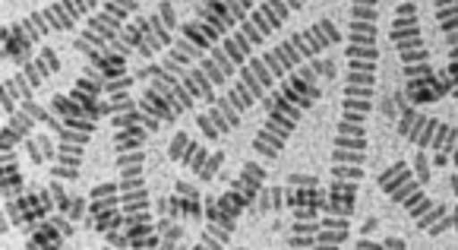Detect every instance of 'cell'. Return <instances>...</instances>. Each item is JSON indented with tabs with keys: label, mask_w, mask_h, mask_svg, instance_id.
Masks as SVG:
<instances>
[{
	"label": "cell",
	"mask_w": 458,
	"mask_h": 250,
	"mask_svg": "<svg viewBox=\"0 0 458 250\" xmlns=\"http://www.w3.org/2000/svg\"><path fill=\"white\" fill-rule=\"evenodd\" d=\"M335 76V61H310L307 67H297L288 80H282V89L272 95L266 108V124L259 127V134L253 136V152L263 162H276L288 146L291 134L301 124L303 111H310L319 102V76Z\"/></svg>",
	"instance_id": "6da1fadb"
},
{
	"label": "cell",
	"mask_w": 458,
	"mask_h": 250,
	"mask_svg": "<svg viewBox=\"0 0 458 250\" xmlns=\"http://www.w3.org/2000/svg\"><path fill=\"white\" fill-rule=\"evenodd\" d=\"M392 45H395L398 57H402V70L408 76V99L418 105L439 102L445 92H452L449 76H437L430 64V51L420 35V20L414 0H402L395 7V20H392Z\"/></svg>",
	"instance_id": "7a4b0ae2"
},
{
	"label": "cell",
	"mask_w": 458,
	"mask_h": 250,
	"mask_svg": "<svg viewBox=\"0 0 458 250\" xmlns=\"http://www.w3.org/2000/svg\"><path fill=\"white\" fill-rule=\"evenodd\" d=\"M272 86H276V76L266 67L263 55H253L241 67L237 80L228 86V95H222L209 111L196 115V127L202 130V136L209 142H218L225 134H231V130L241 124V117L247 115L253 105L263 102Z\"/></svg>",
	"instance_id": "3957f363"
},
{
	"label": "cell",
	"mask_w": 458,
	"mask_h": 250,
	"mask_svg": "<svg viewBox=\"0 0 458 250\" xmlns=\"http://www.w3.org/2000/svg\"><path fill=\"white\" fill-rule=\"evenodd\" d=\"M98 4H105V0H55V4L35 10L32 16H26V20H20L16 26H10L7 32H0L4 57L13 64H29L32 61V47L38 45L45 35L73 29L80 20H89Z\"/></svg>",
	"instance_id": "277c9868"
},
{
	"label": "cell",
	"mask_w": 458,
	"mask_h": 250,
	"mask_svg": "<svg viewBox=\"0 0 458 250\" xmlns=\"http://www.w3.org/2000/svg\"><path fill=\"white\" fill-rule=\"evenodd\" d=\"M379 190L386 196H392V203L402 206L408 216L418 222V228H424L427 235H443L445 228H452V210L445 203H433L424 194V184L418 181L414 168L408 162H392L389 168L379 171Z\"/></svg>",
	"instance_id": "5b68a950"
},
{
	"label": "cell",
	"mask_w": 458,
	"mask_h": 250,
	"mask_svg": "<svg viewBox=\"0 0 458 250\" xmlns=\"http://www.w3.org/2000/svg\"><path fill=\"white\" fill-rule=\"evenodd\" d=\"M117 168H121V203L127 212V235L130 247L140 250V241L148 235H156V216H152V196H148V184L142 177L146 168V152L133 149V152H117Z\"/></svg>",
	"instance_id": "8992f818"
},
{
	"label": "cell",
	"mask_w": 458,
	"mask_h": 250,
	"mask_svg": "<svg viewBox=\"0 0 458 250\" xmlns=\"http://www.w3.org/2000/svg\"><path fill=\"white\" fill-rule=\"evenodd\" d=\"M338 41H342V32L335 29V22L319 20V22H313V26L294 32L291 39H284L282 45H276L272 51H266L263 61H266V67L272 70V76L282 80V76L294 73L301 64H310L313 57L329 51V47L338 45Z\"/></svg>",
	"instance_id": "52a82bcc"
},
{
	"label": "cell",
	"mask_w": 458,
	"mask_h": 250,
	"mask_svg": "<svg viewBox=\"0 0 458 250\" xmlns=\"http://www.w3.org/2000/svg\"><path fill=\"white\" fill-rule=\"evenodd\" d=\"M266 165L247 162L241 168V175L231 181V187L222 196H206V225H218V228L234 235V225L243 212H250V206L257 203L259 190H263Z\"/></svg>",
	"instance_id": "ba28073f"
},
{
	"label": "cell",
	"mask_w": 458,
	"mask_h": 250,
	"mask_svg": "<svg viewBox=\"0 0 458 250\" xmlns=\"http://www.w3.org/2000/svg\"><path fill=\"white\" fill-rule=\"evenodd\" d=\"M57 70H61L57 51L55 47H41L32 61L22 64L20 73L7 76L4 86H0V111H4V117L13 115L22 99H35V92H38L51 76H57Z\"/></svg>",
	"instance_id": "9c48e42d"
},
{
	"label": "cell",
	"mask_w": 458,
	"mask_h": 250,
	"mask_svg": "<svg viewBox=\"0 0 458 250\" xmlns=\"http://www.w3.org/2000/svg\"><path fill=\"white\" fill-rule=\"evenodd\" d=\"M136 10H140L136 0H105V7L86 20V29H82L80 39L73 41V47L86 57L92 55V51H105V47L121 35L130 13H136Z\"/></svg>",
	"instance_id": "30bf717a"
},
{
	"label": "cell",
	"mask_w": 458,
	"mask_h": 250,
	"mask_svg": "<svg viewBox=\"0 0 458 250\" xmlns=\"http://www.w3.org/2000/svg\"><path fill=\"white\" fill-rule=\"evenodd\" d=\"M95 130H98V121H92V117H61V127L55 134L57 162L51 168V177H57V181H80L82 152H86Z\"/></svg>",
	"instance_id": "8fae6325"
},
{
	"label": "cell",
	"mask_w": 458,
	"mask_h": 250,
	"mask_svg": "<svg viewBox=\"0 0 458 250\" xmlns=\"http://www.w3.org/2000/svg\"><path fill=\"white\" fill-rule=\"evenodd\" d=\"M168 156H171V162H181L183 168L193 171L199 181H216L225 165V152H206V146L190 140L183 130H177V134L171 136Z\"/></svg>",
	"instance_id": "7c38bea8"
},
{
	"label": "cell",
	"mask_w": 458,
	"mask_h": 250,
	"mask_svg": "<svg viewBox=\"0 0 458 250\" xmlns=\"http://www.w3.org/2000/svg\"><path fill=\"white\" fill-rule=\"evenodd\" d=\"M7 203V216L10 225L22 228V225H38L41 219H47L51 212H57V200H55V190L45 187V190H29V194H20L13 200H4Z\"/></svg>",
	"instance_id": "4fadbf2b"
},
{
	"label": "cell",
	"mask_w": 458,
	"mask_h": 250,
	"mask_svg": "<svg viewBox=\"0 0 458 250\" xmlns=\"http://www.w3.org/2000/svg\"><path fill=\"white\" fill-rule=\"evenodd\" d=\"M148 16H152V32L136 47V57H142V61H152L158 51H168L177 39V29H181V20H177V10L171 0H162L156 7V13H148Z\"/></svg>",
	"instance_id": "5bb4252c"
},
{
	"label": "cell",
	"mask_w": 458,
	"mask_h": 250,
	"mask_svg": "<svg viewBox=\"0 0 458 250\" xmlns=\"http://www.w3.org/2000/svg\"><path fill=\"white\" fill-rule=\"evenodd\" d=\"M196 20L202 22V32H206V39L212 45H218L225 35H231L241 26V20L234 16V0H199L196 4Z\"/></svg>",
	"instance_id": "9a60e30c"
},
{
	"label": "cell",
	"mask_w": 458,
	"mask_h": 250,
	"mask_svg": "<svg viewBox=\"0 0 458 250\" xmlns=\"http://www.w3.org/2000/svg\"><path fill=\"white\" fill-rule=\"evenodd\" d=\"M437 7V20L443 26L445 45H449V70L445 76L452 80V95L458 102V0H433Z\"/></svg>",
	"instance_id": "2e32d148"
},
{
	"label": "cell",
	"mask_w": 458,
	"mask_h": 250,
	"mask_svg": "<svg viewBox=\"0 0 458 250\" xmlns=\"http://www.w3.org/2000/svg\"><path fill=\"white\" fill-rule=\"evenodd\" d=\"M76 231V222L64 212H51L47 219H41L38 225L29 228V247H61L70 235Z\"/></svg>",
	"instance_id": "e0dca14e"
},
{
	"label": "cell",
	"mask_w": 458,
	"mask_h": 250,
	"mask_svg": "<svg viewBox=\"0 0 458 250\" xmlns=\"http://www.w3.org/2000/svg\"><path fill=\"white\" fill-rule=\"evenodd\" d=\"M101 95H105V82H101V73L95 67H86V73L76 80L70 99H76V102L86 108V115L92 117V121H101V117H105V111H101Z\"/></svg>",
	"instance_id": "ac0fdd59"
},
{
	"label": "cell",
	"mask_w": 458,
	"mask_h": 250,
	"mask_svg": "<svg viewBox=\"0 0 458 250\" xmlns=\"http://www.w3.org/2000/svg\"><path fill=\"white\" fill-rule=\"evenodd\" d=\"M35 127H38V117H35L26 105H20V108L7 117V124L0 127V152H13L22 140L32 136Z\"/></svg>",
	"instance_id": "d6986e66"
},
{
	"label": "cell",
	"mask_w": 458,
	"mask_h": 250,
	"mask_svg": "<svg viewBox=\"0 0 458 250\" xmlns=\"http://www.w3.org/2000/svg\"><path fill=\"white\" fill-rule=\"evenodd\" d=\"M288 16H291V7L284 0H259L247 20L263 32V39H269L272 32H278V29L288 22Z\"/></svg>",
	"instance_id": "ffe728a7"
},
{
	"label": "cell",
	"mask_w": 458,
	"mask_h": 250,
	"mask_svg": "<svg viewBox=\"0 0 458 250\" xmlns=\"http://www.w3.org/2000/svg\"><path fill=\"white\" fill-rule=\"evenodd\" d=\"M158 212L171 219H181V222H202L206 219V206L202 200H193V196H183L174 190V196H165L158 200Z\"/></svg>",
	"instance_id": "44dd1931"
},
{
	"label": "cell",
	"mask_w": 458,
	"mask_h": 250,
	"mask_svg": "<svg viewBox=\"0 0 458 250\" xmlns=\"http://www.w3.org/2000/svg\"><path fill=\"white\" fill-rule=\"evenodd\" d=\"M181 80H183V86L190 89V95H193L196 102H206L209 108L218 102L216 82H212L209 76H206V70H202V67H187V70H183Z\"/></svg>",
	"instance_id": "7402d4cb"
},
{
	"label": "cell",
	"mask_w": 458,
	"mask_h": 250,
	"mask_svg": "<svg viewBox=\"0 0 458 250\" xmlns=\"http://www.w3.org/2000/svg\"><path fill=\"white\" fill-rule=\"evenodd\" d=\"M0 162H4V171H0V194L4 200H13V196L22 194V175H20V156L13 152H0Z\"/></svg>",
	"instance_id": "603a6c76"
},
{
	"label": "cell",
	"mask_w": 458,
	"mask_h": 250,
	"mask_svg": "<svg viewBox=\"0 0 458 250\" xmlns=\"http://www.w3.org/2000/svg\"><path fill=\"white\" fill-rule=\"evenodd\" d=\"M140 108L146 111V115H152V117H158L162 124H177V111L171 108V102L165 99V95H158L152 86H146V95L140 99Z\"/></svg>",
	"instance_id": "cb8c5ba5"
},
{
	"label": "cell",
	"mask_w": 458,
	"mask_h": 250,
	"mask_svg": "<svg viewBox=\"0 0 458 250\" xmlns=\"http://www.w3.org/2000/svg\"><path fill=\"white\" fill-rule=\"evenodd\" d=\"M29 146V159H32L35 165H45L57 162V146H55V136H47V134H38V136H29L26 140Z\"/></svg>",
	"instance_id": "d4e9b609"
},
{
	"label": "cell",
	"mask_w": 458,
	"mask_h": 250,
	"mask_svg": "<svg viewBox=\"0 0 458 250\" xmlns=\"http://www.w3.org/2000/svg\"><path fill=\"white\" fill-rule=\"evenodd\" d=\"M148 142V127L146 124H133V127H123L114 134V149L117 152H133V149H142Z\"/></svg>",
	"instance_id": "484cf974"
},
{
	"label": "cell",
	"mask_w": 458,
	"mask_h": 250,
	"mask_svg": "<svg viewBox=\"0 0 458 250\" xmlns=\"http://www.w3.org/2000/svg\"><path fill=\"white\" fill-rule=\"evenodd\" d=\"M156 228H158V235H162V247H165V250L177 247V244L183 241V222H181V219L162 216V219L156 222Z\"/></svg>",
	"instance_id": "4316f807"
},
{
	"label": "cell",
	"mask_w": 458,
	"mask_h": 250,
	"mask_svg": "<svg viewBox=\"0 0 458 250\" xmlns=\"http://www.w3.org/2000/svg\"><path fill=\"white\" fill-rule=\"evenodd\" d=\"M196 64H199V67L206 70V76H209V80L216 82V89L231 86V82H228V76H225V70L218 67V61H216V57H212V55H206V57H202V61H196Z\"/></svg>",
	"instance_id": "83f0119b"
},
{
	"label": "cell",
	"mask_w": 458,
	"mask_h": 250,
	"mask_svg": "<svg viewBox=\"0 0 458 250\" xmlns=\"http://www.w3.org/2000/svg\"><path fill=\"white\" fill-rule=\"evenodd\" d=\"M364 165H332V181H360Z\"/></svg>",
	"instance_id": "f1b7e54d"
},
{
	"label": "cell",
	"mask_w": 458,
	"mask_h": 250,
	"mask_svg": "<svg viewBox=\"0 0 458 250\" xmlns=\"http://www.w3.org/2000/svg\"><path fill=\"white\" fill-rule=\"evenodd\" d=\"M414 165H418V181H420V184H430V165H427V156H424V152H418Z\"/></svg>",
	"instance_id": "f546056e"
},
{
	"label": "cell",
	"mask_w": 458,
	"mask_h": 250,
	"mask_svg": "<svg viewBox=\"0 0 458 250\" xmlns=\"http://www.w3.org/2000/svg\"><path fill=\"white\" fill-rule=\"evenodd\" d=\"M177 194H183V196H193V200H202V196H199V190H196L193 187V184H187V181H177Z\"/></svg>",
	"instance_id": "4dcf8cb0"
},
{
	"label": "cell",
	"mask_w": 458,
	"mask_h": 250,
	"mask_svg": "<svg viewBox=\"0 0 458 250\" xmlns=\"http://www.w3.org/2000/svg\"><path fill=\"white\" fill-rule=\"evenodd\" d=\"M379 247L383 250H402V247H408V244L398 241V237H386V241H379Z\"/></svg>",
	"instance_id": "1f68e13d"
},
{
	"label": "cell",
	"mask_w": 458,
	"mask_h": 250,
	"mask_svg": "<svg viewBox=\"0 0 458 250\" xmlns=\"http://www.w3.org/2000/svg\"><path fill=\"white\" fill-rule=\"evenodd\" d=\"M284 4H288V7H291V13H297V10L307 7V0H284Z\"/></svg>",
	"instance_id": "d6a6232c"
},
{
	"label": "cell",
	"mask_w": 458,
	"mask_h": 250,
	"mask_svg": "<svg viewBox=\"0 0 458 250\" xmlns=\"http://www.w3.org/2000/svg\"><path fill=\"white\" fill-rule=\"evenodd\" d=\"M452 228L458 231V203H455V210H452Z\"/></svg>",
	"instance_id": "836d02e7"
},
{
	"label": "cell",
	"mask_w": 458,
	"mask_h": 250,
	"mask_svg": "<svg viewBox=\"0 0 458 250\" xmlns=\"http://www.w3.org/2000/svg\"><path fill=\"white\" fill-rule=\"evenodd\" d=\"M449 162H452V165H455V168H458V142H455V152H452V159H449Z\"/></svg>",
	"instance_id": "e575fe53"
},
{
	"label": "cell",
	"mask_w": 458,
	"mask_h": 250,
	"mask_svg": "<svg viewBox=\"0 0 458 250\" xmlns=\"http://www.w3.org/2000/svg\"><path fill=\"white\" fill-rule=\"evenodd\" d=\"M351 4H379V0H351Z\"/></svg>",
	"instance_id": "d590c367"
}]
</instances>
